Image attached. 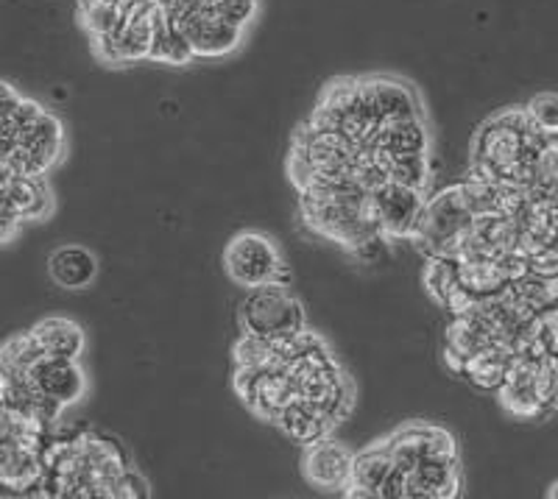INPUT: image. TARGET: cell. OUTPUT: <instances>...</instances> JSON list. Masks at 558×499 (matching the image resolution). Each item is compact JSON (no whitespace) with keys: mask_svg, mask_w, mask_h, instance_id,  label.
I'll return each instance as SVG.
<instances>
[{"mask_svg":"<svg viewBox=\"0 0 558 499\" xmlns=\"http://www.w3.org/2000/svg\"><path fill=\"white\" fill-rule=\"evenodd\" d=\"M114 497H137V499L148 497V483L134 472V466L126 468V472L121 474L118 486H114Z\"/></svg>","mask_w":558,"mask_h":499,"instance_id":"16","label":"cell"},{"mask_svg":"<svg viewBox=\"0 0 558 499\" xmlns=\"http://www.w3.org/2000/svg\"><path fill=\"white\" fill-rule=\"evenodd\" d=\"M461 494V466L458 458L430 455L408 472L405 497L416 499H447Z\"/></svg>","mask_w":558,"mask_h":499,"instance_id":"10","label":"cell"},{"mask_svg":"<svg viewBox=\"0 0 558 499\" xmlns=\"http://www.w3.org/2000/svg\"><path fill=\"white\" fill-rule=\"evenodd\" d=\"M393 468L397 466H393L386 443H375V447L363 449L361 455H355V461H352V483L347 488V497L380 499Z\"/></svg>","mask_w":558,"mask_h":499,"instance_id":"11","label":"cell"},{"mask_svg":"<svg viewBox=\"0 0 558 499\" xmlns=\"http://www.w3.org/2000/svg\"><path fill=\"white\" fill-rule=\"evenodd\" d=\"M547 497L558 499V480H556V483H553V486H550V491H547Z\"/></svg>","mask_w":558,"mask_h":499,"instance_id":"17","label":"cell"},{"mask_svg":"<svg viewBox=\"0 0 558 499\" xmlns=\"http://www.w3.org/2000/svg\"><path fill=\"white\" fill-rule=\"evenodd\" d=\"M32 336L39 343V349L45 354H53V357L78 361V354L84 349L82 327L76 321H70V318H45L32 329Z\"/></svg>","mask_w":558,"mask_h":499,"instance_id":"13","label":"cell"},{"mask_svg":"<svg viewBox=\"0 0 558 499\" xmlns=\"http://www.w3.org/2000/svg\"><path fill=\"white\" fill-rule=\"evenodd\" d=\"M263 0H76L101 62L191 64L238 51Z\"/></svg>","mask_w":558,"mask_h":499,"instance_id":"1","label":"cell"},{"mask_svg":"<svg viewBox=\"0 0 558 499\" xmlns=\"http://www.w3.org/2000/svg\"><path fill=\"white\" fill-rule=\"evenodd\" d=\"M12 377L26 379L28 388L37 393L43 402L62 413L64 407L73 405L87 391V379H84L78 361L70 357H53V354H43L23 374H12Z\"/></svg>","mask_w":558,"mask_h":499,"instance_id":"5","label":"cell"},{"mask_svg":"<svg viewBox=\"0 0 558 499\" xmlns=\"http://www.w3.org/2000/svg\"><path fill=\"white\" fill-rule=\"evenodd\" d=\"M51 279L64 291H82L98 273L96 254L84 246H62L48 259Z\"/></svg>","mask_w":558,"mask_h":499,"instance_id":"12","label":"cell"},{"mask_svg":"<svg viewBox=\"0 0 558 499\" xmlns=\"http://www.w3.org/2000/svg\"><path fill=\"white\" fill-rule=\"evenodd\" d=\"M352 461H355V455L343 449L341 443L330 441V438H318V441L307 443L302 466H305V477L313 486L347 494L349 483H352Z\"/></svg>","mask_w":558,"mask_h":499,"instance_id":"9","label":"cell"},{"mask_svg":"<svg viewBox=\"0 0 558 499\" xmlns=\"http://www.w3.org/2000/svg\"><path fill=\"white\" fill-rule=\"evenodd\" d=\"M383 443L391 452L393 466L405 474L413 472L418 463L430 455L458 458L456 438L441 430V427H436V424H405L400 430H393Z\"/></svg>","mask_w":558,"mask_h":499,"instance_id":"6","label":"cell"},{"mask_svg":"<svg viewBox=\"0 0 558 499\" xmlns=\"http://www.w3.org/2000/svg\"><path fill=\"white\" fill-rule=\"evenodd\" d=\"M475 229V209L470 207V198H466L463 184H456V187L445 190L436 198L425 202V209H422V216H418L411 238L430 257L458 259L470 252Z\"/></svg>","mask_w":558,"mask_h":499,"instance_id":"2","label":"cell"},{"mask_svg":"<svg viewBox=\"0 0 558 499\" xmlns=\"http://www.w3.org/2000/svg\"><path fill=\"white\" fill-rule=\"evenodd\" d=\"M533 341H536V354L558 357V304L547 307L545 313L533 318Z\"/></svg>","mask_w":558,"mask_h":499,"instance_id":"14","label":"cell"},{"mask_svg":"<svg viewBox=\"0 0 558 499\" xmlns=\"http://www.w3.org/2000/svg\"><path fill=\"white\" fill-rule=\"evenodd\" d=\"M223 271L246 291L263 284H288L291 279L279 246L263 232L235 234L223 248Z\"/></svg>","mask_w":558,"mask_h":499,"instance_id":"4","label":"cell"},{"mask_svg":"<svg viewBox=\"0 0 558 499\" xmlns=\"http://www.w3.org/2000/svg\"><path fill=\"white\" fill-rule=\"evenodd\" d=\"M372 202H375L377 218H380V227L386 238H411L418 216L425 209L422 187L393 182V179L372 187Z\"/></svg>","mask_w":558,"mask_h":499,"instance_id":"7","label":"cell"},{"mask_svg":"<svg viewBox=\"0 0 558 499\" xmlns=\"http://www.w3.org/2000/svg\"><path fill=\"white\" fill-rule=\"evenodd\" d=\"M527 114L531 121L542 129L545 134L558 132V95L556 93H542L527 104Z\"/></svg>","mask_w":558,"mask_h":499,"instance_id":"15","label":"cell"},{"mask_svg":"<svg viewBox=\"0 0 558 499\" xmlns=\"http://www.w3.org/2000/svg\"><path fill=\"white\" fill-rule=\"evenodd\" d=\"M243 336L260 341H288L305 332V307L288 291V284L248 288L238 307Z\"/></svg>","mask_w":558,"mask_h":499,"instance_id":"3","label":"cell"},{"mask_svg":"<svg viewBox=\"0 0 558 499\" xmlns=\"http://www.w3.org/2000/svg\"><path fill=\"white\" fill-rule=\"evenodd\" d=\"M51 196L43 177H12L3 173V241H9L20 221H32L48 212Z\"/></svg>","mask_w":558,"mask_h":499,"instance_id":"8","label":"cell"}]
</instances>
